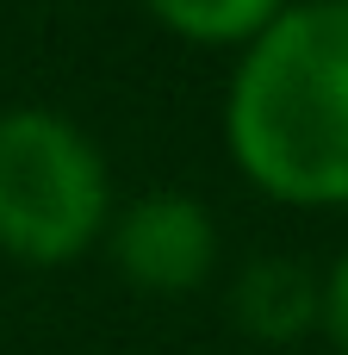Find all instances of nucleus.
Masks as SVG:
<instances>
[{
	"label": "nucleus",
	"mask_w": 348,
	"mask_h": 355,
	"mask_svg": "<svg viewBox=\"0 0 348 355\" xmlns=\"http://www.w3.org/2000/svg\"><path fill=\"white\" fill-rule=\"evenodd\" d=\"M230 168L274 206H348V6L293 0L237 50L224 87Z\"/></svg>",
	"instance_id": "obj_1"
},
{
	"label": "nucleus",
	"mask_w": 348,
	"mask_h": 355,
	"mask_svg": "<svg viewBox=\"0 0 348 355\" xmlns=\"http://www.w3.org/2000/svg\"><path fill=\"white\" fill-rule=\"evenodd\" d=\"M106 225L112 168L100 144L50 106L0 112V250L25 268H62L106 243Z\"/></svg>",
	"instance_id": "obj_2"
},
{
	"label": "nucleus",
	"mask_w": 348,
	"mask_h": 355,
	"mask_svg": "<svg viewBox=\"0 0 348 355\" xmlns=\"http://www.w3.org/2000/svg\"><path fill=\"white\" fill-rule=\"evenodd\" d=\"M112 268L156 300H181L218 268V218L193 193H137L106 225Z\"/></svg>",
	"instance_id": "obj_3"
},
{
	"label": "nucleus",
	"mask_w": 348,
	"mask_h": 355,
	"mask_svg": "<svg viewBox=\"0 0 348 355\" xmlns=\"http://www.w3.org/2000/svg\"><path fill=\"white\" fill-rule=\"evenodd\" d=\"M230 318L255 343H299L324 318V275H311L293 256H255L230 281Z\"/></svg>",
	"instance_id": "obj_4"
},
{
	"label": "nucleus",
	"mask_w": 348,
	"mask_h": 355,
	"mask_svg": "<svg viewBox=\"0 0 348 355\" xmlns=\"http://www.w3.org/2000/svg\"><path fill=\"white\" fill-rule=\"evenodd\" d=\"M162 31L199 50H243L255 44L293 0H143Z\"/></svg>",
	"instance_id": "obj_5"
},
{
	"label": "nucleus",
	"mask_w": 348,
	"mask_h": 355,
	"mask_svg": "<svg viewBox=\"0 0 348 355\" xmlns=\"http://www.w3.org/2000/svg\"><path fill=\"white\" fill-rule=\"evenodd\" d=\"M318 331L330 337L336 355H348V250L330 262V275H324V318H318Z\"/></svg>",
	"instance_id": "obj_6"
},
{
	"label": "nucleus",
	"mask_w": 348,
	"mask_h": 355,
	"mask_svg": "<svg viewBox=\"0 0 348 355\" xmlns=\"http://www.w3.org/2000/svg\"><path fill=\"white\" fill-rule=\"evenodd\" d=\"M342 6H348V0H342Z\"/></svg>",
	"instance_id": "obj_7"
}]
</instances>
